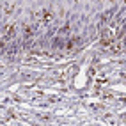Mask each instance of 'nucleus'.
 <instances>
[]
</instances>
